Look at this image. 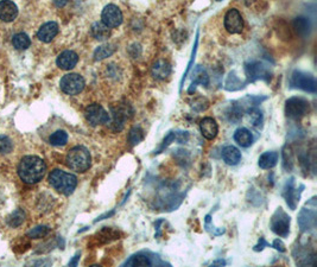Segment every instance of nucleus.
Returning a JSON list of instances; mask_svg holds the SVG:
<instances>
[{"mask_svg": "<svg viewBox=\"0 0 317 267\" xmlns=\"http://www.w3.org/2000/svg\"><path fill=\"white\" fill-rule=\"evenodd\" d=\"M46 165L44 160L36 156L24 157L18 165V174L27 184L38 183L44 177Z\"/></svg>", "mask_w": 317, "mask_h": 267, "instance_id": "f257e3e1", "label": "nucleus"}, {"mask_svg": "<svg viewBox=\"0 0 317 267\" xmlns=\"http://www.w3.org/2000/svg\"><path fill=\"white\" fill-rule=\"evenodd\" d=\"M49 182L57 191L63 195L73 194L77 185V178L74 174L59 169L51 171V173L49 174Z\"/></svg>", "mask_w": 317, "mask_h": 267, "instance_id": "f03ea898", "label": "nucleus"}, {"mask_svg": "<svg viewBox=\"0 0 317 267\" xmlns=\"http://www.w3.org/2000/svg\"><path fill=\"white\" fill-rule=\"evenodd\" d=\"M67 164L71 170L76 172H84L91 166V155L83 146L71 149L67 155Z\"/></svg>", "mask_w": 317, "mask_h": 267, "instance_id": "7ed1b4c3", "label": "nucleus"}, {"mask_svg": "<svg viewBox=\"0 0 317 267\" xmlns=\"http://www.w3.org/2000/svg\"><path fill=\"white\" fill-rule=\"evenodd\" d=\"M290 216L283 208H278L270 221V227L274 234L280 238H286L290 233Z\"/></svg>", "mask_w": 317, "mask_h": 267, "instance_id": "20e7f679", "label": "nucleus"}, {"mask_svg": "<svg viewBox=\"0 0 317 267\" xmlns=\"http://www.w3.org/2000/svg\"><path fill=\"white\" fill-rule=\"evenodd\" d=\"M61 89L68 95H76L81 93L84 88L83 77L78 74L64 75L60 82Z\"/></svg>", "mask_w": 317, "mask_h": 267, "instance_id": "39448f33", "label": "nucleus"}, {"mask_svg": "<svg viewBox=\"0 0 317 267\" xmlns=\"http://www.w3.org/2000/svg\"><path fill=\"white\" fill-rule=\"evenodd\" d=\"M85 120L88 121L92 126H98V125L107 124L109 121V114L106 112V109L98 103L89 105L84 110Z\"/></svg>", "mask_w": 317, "mask_h": 267, "instance_id": "423d86ee", "label": "nucleus"}, {"mask_svg": "<svg viewBox=\"0 0 317 267\" xmlns=\"http://www.w3.org/2000/svg\"><path fill=\"white\" fill-rule=\"evenodd\" d=\"M309 110V102L303 98H291L285 105V113L292 119H299L304 116Z\"/></svg>", "mask_w": 317, "mask_h": 267, "instance_id": "0eeeda50", "label": "nucleus"}, {"mask_svg": "<svg viewBox=\"0 0 317 267\" xmlns=\"http://www.w3.org/2000/svg\"><path fill=\"white\" fill-rule=\"evenodd\" d=\"M291 84L295 88H299L304 92L316 93L317 84L312 75L303 73V71H295L291 76Z\"/></svg>", "mask_w": 317, "mask_h": 267, "instance_id": "6e6552de", "label": "nucleus"}, {"mask_svg": "<svg viewBox=\"0 0 317 267\" xmlns=\"http://www.w3.org/2000/svg\"><path fill=\"white\" fill-rule=\"evenodd\" d=\"M101 19L102 23L107 25L109 28L118 27L123 23V13H121L119 7L113 5V4H109V5H107L103 9L101 13Z\"/></svg>", "mask_w": 317, "mask_h": 267, "instance_id": "1a4fd4ad", "label": "nucleus"}, {"mask_svg": "<svg viewBox=\"0 0 317 267\" xmlns=\"http://www.w3.org/2000/svg\"><path fill=\"white\" fill-rule=\"evenodd\" d=\"M224 27L229 34H240L244 28V19L240 12L235 9H230L224 16Z\"/></svg>", "mask_w": 317, "mask_h": 267, "instance_id": "9d476101", "label": "nucleus"}, {"mask_svg": "<svg viewBox=\"0 0 317 267\" xmlns=\"http://www.w3.org/2000/svg\"><path fill=\"white\" fill-rule=\"evenodd\" d=\"M283 196L285 197V201H286L287 205L290 206L292 210H295L296 205H297V203L299 201V196H301V191H298L297 188L295 187V180H294V178H291V180L286 183V185H285Z\"/></svg>", "mask_w": 317, "mask_h": 267, "instance_id": "9b49d317", "label": "nucleus"}, {"mask_svg": "<svg viewBox=\"0 0 317 267\" xmlns=\"http://www.w3.org/2000/svg\"><path fill=\"white\" fill-rule=\"evenodd\" d=\"M18 14V7L11 0H2L0 2V19L5 23H10L16 19Z\"/></svg>", "mask_w": 317, "mask_h": 267, "instance_id": "f8f14e48", "label": "nucleus"}, {"mask_svg": "<svg viewBox=\"0 0 317 267\" xmlns=\"http://www.w3.org/2000/svg\"><path fill=\"white\" fill-rule=\"evenodd\" d=\"M57 34H59V25L55 21H49V23L42 25L37 32V37L39 41L49 43L56 37Z\"/></svg>", "mask_w": 317, "mask_h": 267, "instance_id": "ddd939ff", "label": "nucleus"}, {"mask_svg": "<svg viewBox=\"0 0 317 267\" xmlns=\"http://www.w3.org/2000/svg\"><path fill=\"white\" fill-rule=\"evenodd\" d=\"M78 62V56L76 55V52L70 51V50H67V51H63L61 55L57 57V66H59L61 69L63 70H70L76 66Z\"/></svg>", "mask_w": 317, "mask_h": 267, "instance_id": "4468645a", "label": "nucleus"}, {"mask_svg": "<svg viewBox=\"0 0 317 267\" xmlns=\"http://www.w3.org/2000/svg\"><path fill=\"white\" fill-rule=\"evenodd\" d=\"M298 223L302 231L312 229L316 226V213L310 209H303L298 217Z\"/></svg>", "mask_w": 317, "mask_h": 267, "instance_id": "2eb2a0df", "label": "nucleus"}, {"mask_svg": "<svg viewBox=\"0 0 317 267\" xmlns=\"http://www.w3.org/2000/svg\"><path fill=\"white\" fill-rule=\"evenodd\" d=\"M199 130L203 137L208 140H212L217 135L219 132V127H217L216 121L212 119V117H205L201 123H199Z\"/></svg>", "mask_w": 317, "mask_h": 267, "instance_id": "dca6fc26", "label": "nucleus"}, {"mask_svg": "<svg viewBox=\"0 0 317 267\" xmlns=\"http://www.w3.org/2000/svg\"><path fill=\"white\" fill-rule=\"evenodd\" d=\"M171 71L170 64L164 60H158L152 67V75L157 80H164L169 76Z\"/></svg>", "mask_w": 317, "mask_h": 267, "instance_id": "f3484780", "label": "nucleus"}, {"mask_svg": "<svg viewBox=\"0 0 317 267\" xmlns=\"http://www.w3.org/2000/svg\"><path fill=\"white\" fill-rule=\"evenodd\" d=\"M222 158L228 165H237L241 160V152L234 146H226L222 150Z\"/></svg>", "mask_w": 317, "mask_h": 267, "instance_id": "a211bd4d", "label": "nucleus"}, {"mask_svg": "<svg viewBox=\"0 0 317 267\" xmlns=\"http://www.w3.org/2000/svg\"><path fill=\"white\" fill-rule=\"evenodd\" d=\"M92 36L96 41H106L109 38L110 30L109 27L102 23V21H96L92 25Z\"/></svg>", "mask_w": 317, "mask_h": 267, "instance_id": "6ab92c4d", "label": "nucleus"}, {"mask_svg": "<svg viewBox=\"0 0 317 267\" xmlns=\"http://www.w3.org/2000/svg\"><path fill=\"white\" fill-rule=\"evenodd\" d=\"M234 140L242 147H248L253 142V135L247 128H238L234 133Z\"/></svg>", "mask_w": 317, "mask_h": 267, "instance_id": "aec40b11", "label": "nucleus"}, {"mask_svg": "<svg viewBox=\"0 0 317 267\" xmlns=\"http://www.w3.org/2000/svg\"><path fill=\"white\" fill-rule=\"evenodd\" d=\"M155 261L145 253H138L125 262V266H152Z\"/></svg>", "mask_w": 317, "mask_h": 267, "instance_id": "412c9836", "label": "nucleus"}, {"mask_svg": "<svg viewBox=\"0 0 317 267\" xmlns=\"http://www.w3.org/2000/svg\"><path fill=\"white\" fill-rule=\"evenodd\" d=\"M278 158H279V155H278L277 152L274 151L264 152L259 158V166L262 167V169H272L273 166H276Z\"/></svg>", "mask_w": 317, "mask_h": 267, "instance_id": "4be33fe9", "label": "nucleus"}, {"mask_svg": "<svg viewBox=\"0 0 317 267\" xmlns=\"http://www.w3.org/2000/svg\"><path fill=\"white\" fill-rule=\"evenodd\" d=\"M246 73L249 81H254L256 78H263L267 74L265 67H263L260 63H251L246 67Z\"/></svg>", "mask_w": 317, "mask_h": 267, "instance_id": "5701e85b", "label": "nucleus"}, {"mask_svg": "<svg viewBox=\"0 0 317 267\" xmlns=\"http://www.w3.org/2000/svg\"><path fill=\"white\" fill-rule=\"evenodd\" d=\"M125 120H126V110L121 108V107L112 110V123L110 125L114 126V130L120 131L124 127Z\"/></svg>", "mask_w": 317, "mask_h": 267, "instance_id": "b1692460", "label": "nucleus"}, {"mask_svg": "<svg viewBox=\"0 0 317 267\" xmlns=\"http://www.w3.org/2000/svg\"><path fill=\"white\" fill-rule=\"evenodd\" d=\"M208 82H209V78L205 69H202L201 67L196 68V70L192 73V83H191V87L189 88V93H192V89H195L196 84L197 83L207 85L208 84Z\"/></svg>", "mask_w": 317, "mask_h": 267, "instance_id": "393cba45", "label": "nucleus"}, {"mask_svg": "<svg viewBox=\"0 0 317 267\" xmlns=\"http://www.w3.org/2000/svg\"><path fill=\"white\" fill-rule=\"evenodd\" d=\"M12 44L18 50H26L31 44L30 37L26 34H24V32H20V34L13 36Z\"/></svg>", "mask_w": 317, "mask_h": 267, "instance_id": "a878e982", "label": "nucleus"}, {"mask_svg": "<svg viewBox=\"0 0 317 267\" xmlns=\"http://www.w3.org/2000/svg\"><path fill=\"white\" fill-rule=\"evenodd\" d=\"M117 48L113 44H105L99 46L98 49L94 51V60L95 61H101L103 58H107V57L112 56L114 52H116Z\"/></svg>", "mask_w": 317, "mask_h": 267, "instance_id": "bb28decb", "label": "nucleus"}, {"mask_svg": "<svg viewBox=\"0 0 317 267\" xmlns=\"http://www.w3.org/2000/svg\"><path fill=\"white\" fill-rule=\"evenodd\" d=\"M49 141H50V144L53 145V146H63V145H66L67 141H68L67 132H64V131L53 132V133L50 135Z\"/></svg>", "mask_w": 317, "mask_h": 267, "instance_id": "cd10ccee", "label": "nucleus"}, {"mask_svg": "<svg viewBox=\"0 0 317 267\" xmlns=\"http://www.w3.org/2000/svg\"><path fill=\"white\" fill-rule=\"evenodd\" d=\"M24 219H25L24 212L21 209H18L9 216V219H7V224L11 227L16 228L24 222Z\"/></svg>", "mask_w": 317, "mask_h": 267, "instance_id": "c85d7f7f", "label": "nucleus"}, {"mask_svg": "<svg viewBox=\"0 0 317 267\" xmlns=\"http://www.w3.org/2000/svg\"><path fill=\"white\" fill-rule=\"evenodd\" d=\"M294 26L298 34L306 35L310 30V21L305 17H298L294 21Z\"/></svg>", "mask_w": 317, "mask_h": 267, "instance_id": "c756f323", "label": "nucleus"}, {"mask_svg": "<svg viewBox=\"0 0 317 267\" xmlns=\"http://www.w3.org/2000/svg\"><path fill=\"white\" fill-rule=\"evenodd\" d=\"M142 139H144V132L140 127H133L130 131V134H128V141L131 142L132 145H137L140 142Z\"/></svg>", "mask_w": 317, "mask_h": 267, "instance_id": "7c9ffc66", "label": "nucleus"}, {"mask_svg": "<svg viewBox=\"0 0 317 267\" xmlns=\"http://www.w3.org/2000/svg\"><path fill=\"white\" fill-rule=\"evenodd\" d=\"M50 231V228L45 226H38L32 228V229L27 233V236L31 239H39V238H44L45 235H48Z\"/></svg>", "mask_w": 317, "mask_h": 267, "instance_id": "2f4dec72", "label": "nucleus"}, {"mask_svg": "<svg viewBox=\"0 0 317 267\" xmlns=\"http://www.w3.org/2000/svg\"><path fill=\"white\" fill-rule=\"evenodd\" d=\"M13 144L11 141V139L6 135H0V153L2 155H7L12 151Z\"/></svg>", "mask_w": 317, "mask_h": 267, "instance_id": "473e14b6", "label": "nucleus"}, {"mask_svg": "<svg viewBox=\"0 0 317 267\" xmlns=\"http://www.w3.org/2000/svg\"><path fill=\"white\" fill-rule=\"evenodd\" d=\"M249 117L253 121V125H259L262 121V113L258 109H249Z\"/></svg>", "mask_w": 317, "mask_h": 267, "instance_id": "72a5a7b5", "label": "nucleus"}, {"mask_svg": "<svg viewBox=\"0 0 317 267\" xmlns=\"http://www.w3.org/2000/svg\"><path fill=\"white\" fill-rule=\"evenodd\" d=\"M272 247H274L277 249V251H279V252H285V246H284L283 242L279 240V239H277V240L273 241Z\"/></svg>", "mask_w": 317, "mask_h": 267, "instance_id": "f704fd0d", "label": "nucleus"}, {"mask_svg": "<svg viewBox=\"0 0 317 267\" xmlns=\"http://www.w3.org/2000/svg\"><path fill=\"white\" fill-rule=\"evenodd\" d=\"M264 246H270V244H267V242L264 240V238H260V241H259V244L255 246L254 247V251L255 252H259V251H263V248H264Z\"/></svg>", "mask_w": 317, "mask_h": 267, "instance_id": "c9c22d12", "label": "nucleus"}, {"mask_svg": "<svg viewBox=\"0 0 317 267\" xmlns=\"http://www.w3.org/2000/svg\"><path fill=\"white\" fill-rule=\"evenodd\" d=\"M68 2H69V0H53V4H55L57 7H63L67 5Z\"/></svg>", "mask_w": 317, "mask_h": 267, "instance_id": "e433bc0d", "label": "nucleus"}, {"mask_svg": "<svg viewBox=\"0 0 317 267\" xmlns=\"http://www.w3.org/2000/svg\"><path fill=\"white\" fill-rule=\"evenodd\" d=\"M78 258H80V254H77V255H75V258L71 260V261L69 262V266H74V265H76L77 263V260H78Z\"/></svg>", "mask_w": 317, "mask_h": 267, "instance_id": "4c0bfd02", "label": "nucleus"}, {"mask_svg": "<svg viewBox=\"0 0 317 267\" xmlns=\"http://www.w3.org/2000/svg\"><path fill=\"white\" fill-rule=\"evenodd\" d=\"M224 263H226V262H224L223 260H219V261H215V262H214L213 265H214V266H216V265H224Z\"/></svg>", "mask_w": 317, "mask_h": 267, "instance_id": "58836bf2", "label": "nucleus"}]
</instances>
